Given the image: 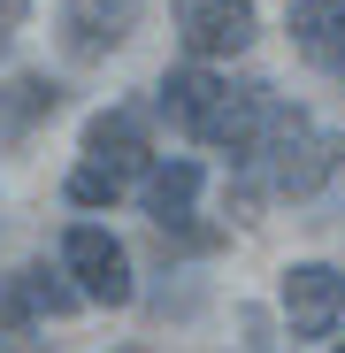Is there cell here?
<instances>
[{
  "label": "cell",
  "instance_id": "6da1fadb",
  "mask_svg": "<svg viewBox=\"0 0 345 353\" xmlns=\"http://www.w3.org/2000/svg\"><path fill=\"white\" fill-rule=\"evenodd\" d=\"M253 161H269V185L284 200H315L345 169V131H315L300 108H269V131H261Z\"/></svg>",
  "mask_w": 345,
  "mask_h": 353
},
{
  "label": "cell",
  "instance_id": "7a4b0ae2",
  "mask_svg": "<svg viewBox=\"0 0 345 353\" xmlns=\"http://www.w3.org/2000/svg\"><path fill=\"white\" fill-rule=\"evenodd\" d=\"M62 269H70V284L85 292L92 307H131V300H138L131 254H123V239L100 230V223H77L70 239H62Z\"/></svg>",
  "mask_w": 345,
  "mask_h": 353
},
{
  "label": "cell",
  "instance_id": "3957f363",
  "mask_svg": "<svg viewBox=\"0 0 345 353\" xmlns=\"http://www.w3.org/2000/svg\"><path fill=\"white\" fill-rule=\"evenodd\" d=\"M253 0H177V46L185 62H230L253 46Z\"/></svg>",
  "mask_w": 345,
  "mask_h": 353
},
{
  "label": "cell",
  "instance_id": "277c9868",
  "mask_svg": "<svg viewBox=\"0 0 345 353\" xmlns=\"http://www.w3.org/2000/svg\"><path fill=\"white\" fill-rule=\"evenodd\" d=\"M284 323H292V338H330L345 323V269L292 261L284 269Z\"/></svg>",
  "mask_w": 345,
  "mask_h": 353
},
{
  "label": "cell",
  "instance_id": "5b68a950",
  "mask_svg": "<svg viewBox=\"0 0 345 353\" xmlns=\"http://www.w3.org/2000/svg\"><path fill=\"white\" fill-rule=\"evenodd\" d=\"M85 307V292L70 284V269H8L0 276V330H23V323H62Z\"/></svg>",
  "mask_w": 345,
  "mask_h": 353
},
{
  "label": "cell",
  "instance_id": "8992f818",
  "mask_svg": "<svg viewBox=\"0 0 345 353\" xmlns=\"http://www.w3.org/2000/svg\"><path fill=\"white\" fill-rule=\"evenodd\" d=\"M138 31V0H62V54L70 62H107Z\"/></svg>",
  "mask_w": 345,
  "mask_h": 353
},
{
  "label": "cell",
  "instance_id": "52a82bcc",
  "mask_svg": "<svg viewBox=\"0 0 345 353\" xmlns=\"http://www.w3.org/2000/svg\"><path fill=\"white\" fill-rule=\"evenodd\" d=\"M200 185H207V169H200L192 154H169V161H146V176H138V200H146V215H154L161 230H185V215H192Z\"/></svg>",
  "mask_w": 345,
  "mask_h": 353
},
{
  "label": "cell",
  "instance_id": "ba28073f",
  "mask_svg": "<svg viewBox=\"0 0 345 353\" xmlns=\"http://www.w3.org/2000/svg\"><path fill=\"white\" fill-rule=\"evenodd\" d=\"M85 161H107L115 176H146L154 146H146V123L131 108H100L92 123H85Z\"/></svg>",
  "mask_w": 345,
  "mask_h": 353
},
{
  "label": "cell",
  "instance_id": "9c48e42d",
  "mask_svg": "<svg viewBox=\"0 0 345 353\" xmlns=\"http://www.w3.org/2000/svg\"><path fill=\"white\" fill-rule=\"evenodd\" d=\"M222 85L230 77H215V62H185V70H169L161 77V115H169V123H177L185 139H200L207 131V115H215V100H222Z\"/></svg>",
  "mask_w": 345,
  "mask_h": 353
},
{
  "label": "cell",
  "instance_id": "30bf717a",
  "mask_svg": "<svg viewBox=\"0 0 345 353\" xmlns=\"http://www.w3.org/2000/svg\"><path fill=\"white\" fill-rule=\"evenodd\" d=\"M54 108H62V85H54V77H8V85H0V139H23L31 123H46V115Z\"/></svg>",
  "mask_w": 345,
  "mask_h": 353
},
{
  "label": "cell",
  "instance_id": "8fae6325",
  "mask_svg": "<svg viewBox=\"0 0 345 353\" xmlns=\"http://www.w3.org/2000/svg\"><path fill=\"white\" fill-rule=\"evenodd\" d=\"M292 39H300V54L330 62L345 46V0H292Z\"/></svg>",
  "mask_w": 345,
  "mask_h": 353
},
{
  "label": "cell",
  "instance_id": "7c38bea8",
  "mask_svg": "<svg viewBox=\"0 0 345 353\" xmlns=\"http://www.w3.org/2000/svg\"><path fill=\"white\" fill-rule=\"evenodd\" d=\"M123 185H131V176H115L107 161H77V169H70V200H77V208H115Z\"/></svg>",
  "mask_w": 345,
  "mask_h": 353
},
{
  "label": "cell",
  "instance_id": "4fadbf2b",
  "mask_svg": "<svg viewBox=\"0 0 345 353\" xmlns=\"http://www.w3.org/2000/svg\"><path fill=\"white\" fill-rule=\"evenodd\" d=\"M23 16H31V0H0V54L16 46V31H23Z\"/></svg>",
  "mask_w": 345,
  "mask_h": 353
},
{
  "label": "cell",
  "instance_id": "5bb4252c",
  "mask_svg": "<svg viewBox=\"0 0 345 353\" xmlns=\"http://www.w3.org/2000/svg\"><path fill=\"white\" fill-rule=\"evenodd\" d=\"M123 353H146V345H123Z\"/></svg>",
  "mask_w": 345,
  "mask_h": 353
},
{
  "label": "cell",
  "instance_id": "9a60e30c",
  "mask_svg": "<svg viewBox=\"0 0 345 353\" xmlns=\"http://www.w3.org/2000/svg\"><path fill=\"white\" fill-rule=\"evenodd\" d=\"M337 353H345V345H337Z\"/></svg>",
  "mask_w": 345,
  "mask_h": 353
}]
</instances>
